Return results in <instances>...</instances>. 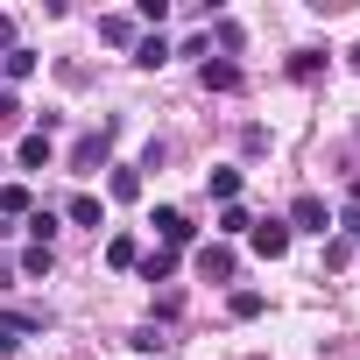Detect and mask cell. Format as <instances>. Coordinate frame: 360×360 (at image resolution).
<instances>
[{"label":"cell","mask_w":360,"mask_h":360,"mask_svg":"<svg viewBox=\"0 0 360 360\" xmlns=\"http://www.w3.org/2000/svg\"><path fill=\"white\" fill-rule=\"evenodd\" d=\"M318 71H325L318 50H297V57H290V78H318Z\"/></svg>","instance_id":"18"},{"label":"cell","mask_w":360,"mask_h":360,"mask_svg":"<svg viewBox=\"0 0 360 360\" xmlns=\"http://www.w3.org/2000/svg\"><path fill=\"white\" fill-rule=\"evenodd\" d=\"M248 226H255V219H248V205H226V212H219V233H226V240H233V233H248Z\"/></svg>","instance_id":"19"},{"label":"cell","mask_w":360,"mask_h":360,"mask_svg":"<svg viewBox=\"0 0 360 360\" xmlns=\"http://www.w3.org/2000/svg\"><path fill=\"white\" fill-rule=\"evenodd\" d=\"M134 64H141V71H162V64H169V43H162V36H141V43H134Z\"/></svg>","instance_id":"12"},{"label":"cell","mask_w":360,"mask_h":360,"mask_svg":"<svg viewBox=\"0 0 360 360\" xmlns=\"http://www.w3.org/2000/svg\"><path fill=\"white\" fill-rule=\"evenodd\" d=\"M36 212V191L29 184H0V219H29Z\"/></svg>","instance_id":"7"},{"label":"cell","mask_w":360,"mask_h":360,"mask_svg":"<svg viewBox=\"0 0 360 360\" xmlns=\"http://www.w3.org/2000/svg\"><path fill=\"white\" fill-rule=\"evenodd\" d=\"M353 71H360V43H353Z\"/></svg>","instance_id":"26"},{"label":"cell","mask_w":360,"mask_h":360,"mask_svg":"<svg viewBox=\"0 0 360 360\" xmlns=\"http://www.w3.org/2000/svg\"><path fill=\"white\" fill-rule=\"evenodd\" d=\"M8 353H15V318L0 311V360H8Z\"/></svg>","instance_id":"23"},{"label":"cell","mask_w":360,"mask_h":360,"mask_svg":"<svg viewBox=\"0 0 360 360\" xmlns=\"http://www.w3.org/2000/svg\"><path fill=\"white\" fill-rule=\"evenodd\" d=\"M15 155H22V169H50V134H43V127H36V134H22V148H15Z\"/></svg>","instance_id":"11"},{"label":"cell","mask_w":360,"mask_h":360,"mask_svg":"<svg viewBox=\"0 0 360 360\" xmlns=\"http://www.w3.org/2000/svg\"><path fill=\"white\" fill-rule=\"evenodd\" d=\"M353 262V240H325V269H346Z\"/></svg>","instance_id":"22"},{"label":"cell","mask_w":360,"mask_h":360,"mask_svg":"<svg viewBox=\"0 0 360 360\" xmlns=\"http://www.w3.org/2000/svg\"><path fill=\"white\" fill-rule=\"evenodd\" d=\"M226 311H233V318H262V290H233Z\"/></svg>","instance_id":"16"},{"label":"cell","mask_w":360,"mask_h":360,"mask_svg":"<svg viewBox=\"0 0 360 360\" xmlns=\"http://www.w3.org/2000/svg\"><path fill=\"white\" fill-rule=\"evenodd\" d=\"M8 127H22V99H15V92H0V134H8Z\"/></svg>","instance_id":"21"},{"label":"cell","mask_w":360,"mask_h":360,"mask_svg":"<svg viewBox=\"0 0 360 360\" xmlns=\"http://www.w3.org/2000/svg\"><path fill=\"white\" fill-rule=\"evenodd\" d=\"M212 36H219V50H240V43H248V36H240V22H226V15L212 22Z\"/></svg>","instance_id":"20"},{"label":"cell","mask_w":360,"mask_h":360,"mask_svg":"<svg viewBox=\"0 0 360 360\" xmlns=\"http://www.w3.org/2000/svg\"><path fill=\"white\" fill-rule=\"evenodd\" d=\"M106 262H113V269H134V262H141V240H134V233H113V240H106Z\"/></svg>","instance_id":"13"},{"label":"cell","mask_w":360,"mask_h":360,"mask_svg":"<svg viewBox=\"0 0 360 360\" xmlns=\"http://www.w3.org/2000/svg\"><path fill=\"white\" fill-rule=\"evenodd\" d=\"M283 226H290V233H325V226H332V205H325L318 191H304V198L290 205V219H283Z\"/></svg>","instance_id":"2"},{"label":"cell","mask_w":360,"mask_h":360,"mask_svg":"<svg viewBox=\"0 0 360 360\" xmlns=\"http://www.w3.org/2000/svg\"><path fill=\"white\" fill-rule=\"evenodd\" d=\"M198 276H205V283H233V248H226V240H205V248H198Z\"/></svg>","instance_id":"5"},{"label":"cell","mask_w":360,"mask_h":360,"mask_svg":"<svg viewBox=\"0 0 360 360\" xmlns=\"http://www.w3.org/2000/svg\"><path fill=\"white\" fill-rule=\"evenodd\" d=\"M64 219H71V226H106V205H99L92 191H78V198L64 205Z\"/></svg>","instance_id":"9"},{"label":"cell","mask_w":360,"mask_h":360,"mask_svg":"<svg viewBox=\"0 0 360 360\" xmlns=\"http://www.w3.org/2000/svg\"><path fill=\"white\" fill-rule=\"evenodd\" d=\"M353 212H360V176H353Z\"/></svg>","instance_id":"25"},{"label":"cell","mask_w":360,"mask_h":360,"mask_svg":"<svg viewBox=\"0 0 360 360\" xmlns=\"http://www.w3.org/2000/svg\"><path fill=\"white\" fill-rule=\"evenodd\" d=\"M134 269H141V283H169V276H176V255H169V248H148Z\"/></svg>","instance_id":"10"},{"label":"cell","mask_w":360,"mask_h":360,"mask_svg":"<svg viewBox=\"0 0 360 360\" xmlns=\"http://www.w3.org/2000/svg\"><path fill=\"white\" fill-rule=\"evenodd\" d=\"M155 233H162V248L176 255V248H191V233H198V226L176 212V205H155Z\"/></svg>","instance_id":"4"},{"label":"cell","mask_w":360,"mask_h":360,"mask_svg":"<svg viewBox=\"0 0 360 360\" xmlns=\"http://www.w3.org/2000/svg\"><path fill=\"white\" fill-rule=\"evenodd\" d=\"M248 248H255L262 262H283V255H290V226H283V219H255V226H248Z\"/></svg>","instance_id":"3"},{"label":"cell","mask_w":360,"mask_h":360,"mask_svg":"<svg viewBox=\"0 0 360 360\" xmlns=\"http://www.w3.org/2000/svg\"><path fill=\"white\" fill-rule=\"evenodd\" d=\"M113 127H120V120H106V127L78 134V148H71V169H78V176H85V169H99V162L113 155Z\"/></svg>","instance_id":"1"},{"label":"cell","mask_w":360,"mask_h":360,"mask_svg":"<svg viewBox=\"0 0 360 360\" xmlns=\"http://www.w3.org/2000/svg\"><path fill=\"white\" fill-rule=\"evenodd\" d=\"M15 50V15H0V57Z\"/></svg>","instance_id":"24"},{"label":"cell","mask_w":360,"mask_h":360,"mask_svg":"<svg viewBox=\"0 0 360 360\" xmlns=\"http://www.w3.org/2000/svg\"><path fill=\"white\" fill-rule=\"evenodd\" d=\"M29 71H36V50H22V43L0 57V78H29Z\"/></svg>","instance_id":"14"},{"label":"cell","mask_w":360,"mask_h":360,"mask_svg":"<svg viewBox=\"0 0 360 360\" xmlns=\"http://www.w3.org/2000/svg\"><path fill=\"white\" fill-rule=\"evenodd\" d=\"M198 78H205V92H240V64H226V57H219V64L205 57V71H198Z\"/></svg>","instance_id":"8"},{"label":"cell","mask_w":360,"mask_h":360,"mask_svg":"<svg viewBox=\"0 0 360 360\" xmlns=\"http://www.w3.org/2000/svg\"><path fill=\"white\" fill-rule=\"evenodd\" d=\"M212 198H219V205L240 198V169H212Z\"/></svg>","instance_id":"15"},{"label":"cell","mask_w":360,"mask_h":360,"mask_svg":"<svg viewBox=\"0 0 360 360\" xmlns=\"http://www.w3.org/2000/svg\"><path fill=\"white\" fill-rule=\"evenodd\" d=\"M99 43H113V50H134V43H141L134 15H99Z\"/></svg>","instance_id":"6"},{"label":"cell","mask_w":360,"mask_h":360,"mask_svg":"<svg viewBox=\"0 0 360 360\" xmlns=\"http://www.w3.org/2000/svg\"><path fill=\"white\" fill-rule=\"evenodd\" d=\"M106 191H113V198H141V169H113Z\"/></svg>","instance_id":"17"}]
</instances>
